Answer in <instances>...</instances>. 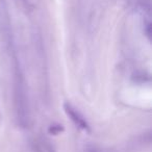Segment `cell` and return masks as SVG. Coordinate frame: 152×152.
I'll return each mask as SVG.
<instances>
[{
    "mask_svg": "<svg viewBox=\"0 0 152 152\" xmlns=\"http://www.w3.org/2000/svg\"><path fill=\"white\" fill-rule=\"evenodd\" d=\"M65 110L68 116L71 118V120L73 121L79 128L83 129V130H87V131L90 130L89 124L87 123V121L85 120V118H83L75 108H73L71 105H69V104H65Z\"/></svg>",
    "mask_w": 152,
    "mask_h": 152,
    "instance_id": "cell-1",
    "label": "cell"
}]
</instances>
